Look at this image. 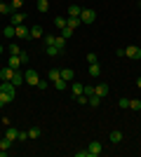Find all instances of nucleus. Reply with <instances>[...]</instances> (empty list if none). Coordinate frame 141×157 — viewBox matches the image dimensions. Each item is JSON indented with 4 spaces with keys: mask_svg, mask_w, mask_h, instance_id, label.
I'll return each instance as SVG.
<instances>
[{
    "mask_svg": "<svg viewBox=\"0 0 141 157\" xmlns=\"http://www.w3.org/2000/svg\"><path fill=\"white\" fill-rule=\"evenodd\" d=\"M14 94H17V87H14L12 82H2V85H0V108L7 105V103H12Z\"/></svg>",
    "mask_w": 141,
    "mask_h": 157,
    "instance_id": "1",
    "label": "nucleus"
},
{
    "mask_svg": "<svg viewBox=\"0 0 141 157\" xmlns=\"http://www.w3.org/2000/svg\"><path fill=\"white\" fill-rule=\"evenodd\" d=\"M24 82L31 87H38V82H40V75H38V71H33V68H28L26 73H24Z\"/></svg>",
    "mask_w": 141,
    "mask_h": 157,
    "instance_id": "2",
    "label": "nucleus"
},
{
    "mask_svg": "<svg viewBox=\"0 0 141 157\" xmlns=\"http://www.w3.org/2000/svg\"><path fill=\"white\" fill-rule=\"evenodd\" d=\"M80 21H82V24H94V21H96V12H94V10H85V7H82Z\"/></svg>",
    "mask_w": 141,
    "mask_h": 157,
    "instance_id": "3",
    "label": "nucleus"
},
{
    "mask_svg": "<svg viewBox=\"0 0 141 157\" xmlns=\"http://www.w3.org/2000/svg\"><path fill=\"white\" fill-rule=\"evenodd\" d=\"M125 56L127 59H141V47L139 45H127V49H125Z\"/></svg>",
    "mask_w": 141,
    "mask_h": 157,
    "instance_id": "4",
    "label": "nucleus"
},
{
    "mask_svg": "<svg viewBox=\"0 0 141 157\" xmlns=\"http://www.w3.org/2000/svg\"><path fill=\"white\" fill-rule=\"evenodd\" d=\"M14 68H10V66H7V68H2V71H0V80H2V82H12V78H14Z\"/></svg>",
    "mask_w": 141,
    "mask_h": 157,
    "instance_id": "5",
    "label": "nucleus"
},
{
    "mask_svg": "<svg viewBox=\"0 0 141 157\" xmlns=\"http://www.w3.org/2000/svg\"><path fill=\"white\" fill-rule=\"evenodd\" d=\"M10 19H12V26H21V24L26 21V14H24V12H12V14H10Z\"/></svg>",
    "mask_w": 141,
    "mask_h": 157,
    "instance_id": "6",
    "label": "nucleus"
},
{
    "mask_svg": "<svg viewBox=\"0 0 141 157\" xmlns=\"http://www.w3.org/2000/svg\"><path fill=\"white\" fill-rule=\"evenodd\" d=\"M87 150H89V157H96V155H101V152H104V148H101V143H99V141H92Z\"/></svg>",
    "mask_w": 141,
    "mask_h": 157,
    "instance_id": "7",
    "label": "nucleus"
},
{
    "mask_svg": "<svg viewBox=\"0 0 141 157\" xmlns=\"http://www.w3.org/2000/svg\"><path fill=\"white\" fill-rule=\"evenodd\" d=\"M14 31H17V38H28V35H31V28H28L26 24H21V26H14Z\"/></svg>",
    "mask_w": 141,
    "mask_h": 157,
    "instance_id": "8",
    "label": "nucleus"
},
{
    "mask_svg": "<svg viewBox=\"0 0 141 157\" xmlns=\"http://www.w3.org/2000/svg\"><path fill=\"white\" fill-rule=\"evenodd\" d=\"M45 54L47 56H59V54H64V49H59L57 45H45Z\"/></svg>",
    "mask_w": 141,
    "mask_h": 157,
    "instance_id": "9",
    "label": "nucleus"
},
{
    "mask_svg": "<svg viewBox=\"0 0 141 157\" xmlns=\"http://www.w3.org/2000/svg\"><path fill=\"white\" fill-rule=\"evenodd\" d=\"M5 138H10V141H17V138H19V129H14V127H7L5 129Z\"/></svg>",
    "mask_w": 141,
    "mask_h": 157,
    "instance_id": "10",
    "label": "nucleus"
},
{
    "mask_svg": "<svg viewBox=\"0 0 141 157\" xmlns=\"http://www.w3.org/2000/svg\"><path fill=\"white\" fill-rule=\"evenodd\" d=\"M82 89H85V85H80V82H73V85H71V96L78 98V96L82 94Z\"/></svg>",
    "mask_w": 141,
    "mask_h": 157,
    "instance_id": "11",
    "label": "nucleus"
},
{
    "mask_svg": "<svg viewBox=\"0 0 141 157\" xmlns=\"http://www.w3.org/2000/svg\"><path fill=\"white\" fill-rule=\"evenodd\" d=\"M94 94H96L99 98L108 96V85H104V82H101V85H96V87H94Z\"/></svg>",
    "mask_w": 141,
    "mask_h": 157,
    "instance_id": "12",
    "label": "nucleus"
},
{
    "mask_svg": "<svg viewBox=\"0 0 141 157\" xmlns=\"http://www.w3.org/2000/svg\"><path fill=\"white\" fill-rule=\"evenodd\" d=\"M7 66H10V68H14V71H19V66H21V59L17 56V54H12V56L7 59Z\"/></svg>",
    "mask_w": 141,
    "mask_h": 157,
    "instance_id": "13",
    "label": "nucleus"
},
{
    "mask_svg": "<svg viewBox=\"0 0 141 157\" xmlns=\"http://www.w3.org/2000/svg\"><path fill=\"white\" fill-rule=\"evenodd\" d=\"M80 24H82V21H80V17H68V19H66V26H68V28H73V31H75L78 26H80Z\"/></svg>",
    "mask_w": 141,
    "mask_h": 157,
    "instance_id": "14",
    "label": "nucleus"
},
{
    "mask_svg": "<svg viewBox=\"0 0 141 157\" xmlns=\"http://www.w3.org/2000/svg\"><path fill=\"white\" fill-rule=\"evenodd\" d=\"M89 66V78H99L101 75V66L99 63H87Z\"/></svg>",
    "mask_w": 141,
    "mask_h": 157,
    "instance_id": "15",
    "label": "nucleus"
},
{
    "mask_svg": "<svg viewBox=\"0 0 141 157\" xmlns=\"http://www.w3.org/2000/svg\"><path fill=\"white\" fill-rule=\"evenodd\" d=\"M40 134H42V129H40V127H31V129H28V138H31V141L40 138Z\"/></svg>",
    "mask_w": 141,
    "mask_h": 157,
    "instance_id": "16",
    "label": "nucleus"
},
{
    "mask_svg": "<svg viewBox=\"0 0 141 157\" xmlns=\"http://www.w3.org/2000/svg\"><path fill=\"white\" fill-rule=\"evenodd\" d=\"M42 35H45V31H42L40 26H31V35H28V38H42Z\"/></svg>",
    "mask_w": 141,
    "mask_h": 157,
    "instance_id": "17",
    "label": "nucleus"
},
{
    "mask_svg": "<svg viewBox=\"0 0 141 157\" xmlns=\"http://www.w3.org/2000/svg\"><path fill=\"white\" fill-rule=\"evenodd\" d=\"M108 141H111V143H120L122 141V131H111V134H108Z\"/></svg>",
    "mask_w": 141,
    "mask_h": 157,
    "instance_id": "18",
    "label": "nucleus"
},
{
    "mask_svg": "<svg viewBox=\"0 0 141 157\" xmlns=\"http://www.w3.org/2000/svg\"><path fill=\"white\" fill-rule=\"evenodd\" d=\"M80 12H82V7H80V5H75V2L68 7V17H80Z\"/></svg>",
    "mask_w": 141,
    "mask_h": 157,
    "instance_id": "19",
    "label": "nucleus"
},
{
    "mask_svg": "<svg viewBox=\"0 0 141 157\" xmlns=\"http://www.w3.org/2000/svg\"><path fill=\"white\" fill-rule=\"evenodd\" d=\"M73 75H75V73L71 71V68H64V71H61V80H66L68 85H71V80H73Z\"/></svg>",
    "mask_w": 141,
    "mask_h": 157,
    "instance_id": "20",
    "label": "nucleus"
},
{
    "mask_svg": "<svg viewBox=\"0 0 141 157\" xmlns=\"http://www.w3.org/2000/svg\"><path fill=\"white\" fill-rule=\"evenodd\" d=\"M59 78H61V71H57V68H52V71L47 73V80H49V82H57Z\"/></svg>",
    "mask_w": 141,
    "mask_h": 157,
    "instance_id": "21",
    "label": "nucleus"
},
{
    "mask_svg": "<svg viewBox=\"0 0 141 157\" xmlns=\"http://www.w3.org/2000/svg\"><path fill=\"white\" fill-rule=\"evenodd\" d=\"M12 85H14V87H19V85H24V73H19V71L14 73V78H12Z\"/></svg>",
    "mask_w": 141,
    "mask_h": 157,
    "instance_id": "22",
    "label": "nucleus"
},
{
    "mask_svg": "<svg viewBox=\"0 0 141 157\" xmlns=\"http://www.w3.org/2000/svg\"><path fill=\"white\" fill-rule=\"evenodd\" d=\"M52 85H54V89H59V92H64V89H68V82H66V80H57V82H52Z\"/></svg>",
    "mask_w": 141,
    "mask_h": 157,
    "instance_id": "23",
    "label": "nucleus"
},
{
    "mask_svg": "<svg viewBox=\"0 0 141 157\" xmlns=\"http://www.w3.org/2000/svg\"><path fill=\"white\" fill-rule=\"evenodd\" d=\"M54 45L59 47V49H66V38H61V35H54Z\"/></svg>",
    "mask_w": 141,
    "mask_h": 157,
    "instance_id": "24",
    "label": "nucleus"
},
{
    "mask_svg": "<svg viewBox=\"0 0 141 157\" xmlns=\"http://www.w3.org/2000/svg\"><path fill=\"white\" fill-rule=\"evenodd\" d=\"M10 148H12V141H10V138H0V150H10Z\"/></svg>",
    "mask_w": 141,
    "mask_h": 157,
    "instance_id": "25",
    "label": "nucleus"
},
{
    "mask_svg": "<svg viewBox=\"0 0 141 157\" xmlns=\"http://www.w3.org/2000/svg\"><path fill=\"white\" fill-rule=\"evenodd\" d=\"M2 33H5V38H17V31H14L12 24H10V26H5V31H2Z\"/></svg>",
    "mask_w": 141,
    "mask_h": 157,
    "instance_id": "26",
    "label": "nucleus"
},
{
    "mask_svg": "<svg viewBox=\"0 0 141 157\" xmlns=\"http://www.w3.org/2000/svg\"><path fill=\"white\" fill-rule=\"evenodd\" d=\"M59 35H61V38H73V28H68V26H64V28H61V33H59Z\"/></svg>",
    "mask_w": 141,
    "mask_h": 157,
    "instance_id": "27",
    "label": "nucleus"
},
{
    "mask_svg": "<svg viewBox=\"0 0 141 157\" xmlns=\"http://www.w3.org/2000/svg\"><path fill=\"white\" fill-rule=\"evenodd\" d=\"M129 108L132 110H141V98H129Z\"/></svg>",
    "mask_w": 141,
    "mask_h": 157,
    "instance_id": "28",
    "label": "nucleus"
},
{
    "mask_svg": "<svg viewBox=\"0 0 141 157\" xmlns=\"http://www.w3.org/2000/svg\"><path fill=\"white\" fill-rule=\"evenodd\" d=\"M0 14H12V5L10 2H0Z\"/></svg>",
    "mask_w": 141,
    "mask_h": 157,
    "instance_id": "29",
    "label": "nucleus"
},
{
    "mask_svg": "<svg viewBox=\"0 0 141 157\" xmlns=\"http://www.w3.org/2000/svg\"><path fill=\"white\" fill-rule=\"evenodd\" d=\"M49 10V0H38V12H47Z\"/></svg>",
    "mask_w": 141,
    "mask_h": 157,
    "instance_id": "30",
    "label": "nucleus"
},
{
    "mask_svg": "<svg viewBox=\"0 0 141 157\" xmlns=\"http://www.w3.org/2000/svg\"><path fill=\"white\" fill-rule=\"evenodd\" d=\"M10 5H12V12H19L21 5H24V0H10Z\"/></svg>",
    "mask_w": 141,
    "mask_h": 157,
    "instance_id": "31",
    "label": "nucleus"
},
{
    "mask_svg": "<svg viewBox=\"0 0 141 157\" xmlns=\"http://www.w3.org/2000/svg\"><path fill=\"white\" fill-rule=\"evenodd\" d=\"M54 26H57V28L61 31V28L66 26V19H64V17H57V19H54Z\"/></svg>",
    "mask_w": 141,
    "mask_h": 157,
    "instance_id": "32",
    "label": "nucleus"
},
{
    "mask_svg": "<svg viewBox=\"0 0 141 157\" xmlns=\"http://www.w3.org/2000/svg\"><path fill=\"white\" fill-rule=\"evenodd\" d=\"M87 63H99V56L89 52V54H87Z\"/></svg>",
    "mask_w": 141,
    "mask_h": 157,
    "instance_id": "33",
    "label": "nucleus"
},
{
    "mask_svg": "<svg viewBox=\"0 0 141 157\" xmlns=\"http://www.w3.org/2000/svg\"><path fill=\"white\" fill-rule=\"evenodd\" d=\"M82 94H85V96H92V94H94V87H92V85H85V89H82Z\"/></svg>",
    "mask_w": 141,
    "mask_h": 157,
    "instance_id": "34",
    "label": "nucleus"
},
{
    "mask_svg": "<svg viewBox=\"0 0 141 157\" xmlns=\"http://www.w3.org/2000/svg\"><path fill=\"white\" fill-rule=\"evenodd\" d=\"M10 54H17V56H19V54H21L19 45H10Z\"/></svg>",
    "mask_w": 141,
    "mask_h": 157,
    "instance_id": "35",
    "label": "nucleus"
},
{
    "mask_svg": "<svg viewBox=\"0 0 141 157\" xmlns=\"http://www.w3.org/2000/svg\"><path fill=\"white\" fill-rule=\"evenodd\" d=\"M118 105H120V108H129V98H120Z\"/></svg>",
    "mask_w": 141,
    "mask_h": 157,
    "instance_id": "36",
    "label": "nucleus"
},
{
    "mask_svg": "<svg viewBox=\"0 0 141 157\" xmlns=\"http://www.w3.org/2000/svg\"><path fill=\"white\" fill-rule=\"evenodd\" d=\"M75 101H78V103H80V105H85V103H87V96H85V94H80V96L75 98Z\"/></svg>",
    "mask_w": 141,
    "mask_h": 157,
    "instance_id": "37",
    "label": "nucleus"
},
{
    "mask_svg": "<svg viewBox=\"0 0 141 157\" xmlns=\"http://www.w3.org/2000/svg\"><path fill=\"white\" fill-rule=\"evenodd\" d=\"M19 59H21V63H28V59H31V56H28L26 52H21V54H19Z\"/></svg>",
    "mask_w": 141,
    "mask_h": 157,
    "instance_id": "38",
    "label": "nucleus"
},
{
    "mask_svg": "<svg viewBox=\"0 0 141 157\" xmlns=\"http://www.w3.org/2000/svg\"><path fill=\"white\" fill-rule=\"evenodd\" d=\"M17 141H28V131H19V138Z\"/></svg>",
    "mask_w": 141,
    "mask_h": 157,
    "instance_id": "39",
    "label": "nucleus"
},
{
    "mask_svg": "<svg viewBox=\"0 0 141 157\" xmlns=\"http://www.w3.org/2000/svg\"><path fill=\"white\" fill-rule=\"evenodd\" d=\"M75 157H89V150H78V152H75Z\"/></svg>",
    "mask_w": 141,
    "mask_h": 157,
    "instance_id": "40",
    "label": "nucleus"
},
{
    "mask_svg": "<svg viewBox=\"0 0 141 157\" xmlns=\"http://www.w3.org/2000/svg\"><path fill=\"white\" fill-rule=\"evenodd\" d=\"M38 89H47V80H40V82H38Z\"/></svg>",
    "mask_w": 141,
    "mask_h": 157,
    "instance_id": "41",
    "label": "nucleus"
},
{
    "mask_svg": "<svg viewBox=\"0 0 141 157\" xmlns=\"http://www.w3.org/2000/svg\"><path fill=\"white\" fill-rule=\"evenodd\" d=\"M136 87H139V89H141V78H139V80H136Z\"/></svg>",
    "mask_w": 141,
    "mask_h": 157,
    "instance_id": "42",
    "label": "nucleus"
},
{
    "mask_svg": "<svg viewBox=\"0 0 141 157\" xmlns=\"http://www.w3.org/2000/svg\"><path fill=\"white\" fill-rule=\"evenodd\" d=\"M0 54H2V45H0Z\"/></svg>",
    "mask_w": 141,
    "mask_h": 157,
    "instance_id": "43",
    "label": "nucleus"
},
{
    "mask_svg": "<svg viewBox=\"0 0 141 157\" xmlns=\"http://www.w3.org/2000/svg\"><path fill=\"white\" fill-rule=\"evenodd\" d=\"M139 7H141V2H139Z\"/></svg>",
    "mask_w": 141,
    "mask_h": 157,
    "instance_id": "44",
    "label": "nucleus"
}]
</instances>
